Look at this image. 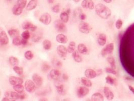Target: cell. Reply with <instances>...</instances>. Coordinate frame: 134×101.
Instances as JSON below:
<instances>
[{
  "label": "cell",
  "instance_id": "obj_4",
  "mask_svg": "<svg viewBox=\"0 0 134 101\" xmlns=\"http://www.w3.org/2000/svg\"><path fill=\"white\" fill-rule=\"evenodd\" d=\"M78 27L79 31L82 33H85V34H88L92 29V28L89 24L83 21L79 23Z\"/></svg>",
  "mask_w": 134,
  "mask_h": 101
},
{
  "label": "cell",
  "instance_id": "obj_53",
  "mask_svg": "<svg viewBox=\"0 0 134 101\" xmlns=\"http://www.w3.org/2000/svg\"><path fill=\"white\" fill-rule=\"evenodd\" d=\"M8 1H12V0H8Z\"/></svg>",
  "mask_w": 134,
  "mask_h": 101
},
{
  "label": "cell",
  "instance_id": "obj_11",
  "mask_svg": "<svg viewBox=\"0 0 134 101\" xmlns=\"http://www.w3.org/2000/svg\"><path fill=\"white\" fill-rule=\"evenodd\" d=\"M89 92V90L88 88L84 86L80 87L77 91V96L79 98H82L87 95Z\"/></svg>",
  "mask_w": 134,
  "mask_h": 101
},
{
  "label": "cell",
  "instance_id": "obj_2",
  "mask_svg": "<svg viewBox=\"0 0 134 101\" xmlns=\"http://www.w3.org/2000/svg\"><path fill=\"white\" fill-rule=\"evenodd\" d=\"M4 97L3 98V101H15L18 100H23L26 98L25 94H21L17 92L16 91H8L5 93Z\"/></svg>",
  "mask_w": 134,
  "mask_h": 101
},
{
  "label": "cell",
  "instance_id": "obj_43",
  "mask_svg": "<svg viewBox=\"0 0 134 101\" xmlns=\"http://www.w3.org/2000/svg\"><path fill=\"white\" fill-rule=\"evenodd\" d=\"M123 22L121 19H118L116 21V23H115V26H116V28L118 29H121L123 26Z\"/></svg>",
  "mask_w": 134,
  "mask_h": 101
},
{
  "label": "cell",
  "instance_id": "obj_10",
  "mask_svg": "<svg viewBox=\"0 0 134 101\" xmlns=\"http://www.w3.org/2000/svg\"><path fill=\"white\" fill-rule=\"evenodd\" d=\"M81 6L84 9L93 10L95 7V5L92 0H83Z\"/></svg>",
  "mask_w": 134,
  "mask_h": 101
},
{
  "label": "cell",
  "instance_id": "obj_52",
  "mask_svg": "<svg viewBox=\"0 0 134 101\" xmlns=\"http://www.w3.org/2000/svg\"><path fill=\"white\" fill-rule=\"evenodd\" d=\"M73 1H74L75 2L77 3V2H78L80 1V0H73Z\"/></svg>",
  "mask_w": 134,
  "mask_h": 101
},
{
  "label": "cell",
  "instance_id": "obj_37",
  "mask_svg": "<svg viewBox=\"0 0 134 101\" xmlns=\"http://www.w3.org/2000/svg\"><path fill=\"white\" fill-rule=\"evenodd\" d=\"M13 70L14 71V72L17 74L19 75H21L23 74V68L21 67H19L18 66H14L13 68Z\"/></svg>",
  "mask_w": 134,
  "mask_h": 101
},
{
  "label": "cell",
  "instance_id": "obj_47",
  "mask_svg": "<svg viewBox=\"0 0 134 101\" xmlns=\"http://www.w3.org/2000/svg\"><path fill=\"white\" fill-rule=\"evenodd\" d=\"M62 78L65 81H67V80H68V79H69V77L66 74H63V75H62Z\"/></svg>",
  "mask_w": 134,
  "mask_h": 101
},
{
  "label": "cell",
  "instance_id": "obj_24",
  "mask_svg": "<svg viewBox=\"0 0 134 101\" xmlns=\"http://www.w3.org/2000/svg\"><path fill=\"white\" fill-rule=\"evenodd\" d=\"M77 51L81 54H86L88 53L87 47L83 44H79L77 46Z\"/></svg>",
  "mask_w": 134,
  "mask_h": 101
},
{
  "label": "cell",
  "instance_id": "obj_15",
  "mask_svg": "<svg viewBox=\"0 0 134 101\" xmlns=\"http://www.w3.org/2000/svg\"><path fill=\"white\" fill-rule=\"evenodd\" d=\"M32 80L36 85L40 86L43 84V78L38 74L34 73L32 76Z\"/></svg>",
  "mask_w": 134,
  "mask_h": 101
},
{
  "label": "cell",
  "instance_id": "obj_18",
  "mask_svg": "<svg viewBox=\"0 0 134 101\" xmlns=\"http://www.w3.org/2000/svg\"><path fill=\"white\" fill-rule=\"evenodd\" d=\"M84 74L85 77L88 79H93L97 75L96 72L91 69H87L85 70Z\"/></svg>",
  "mask_w": 134,
  "mask_h": 101
},
{
  "label": "cell",
  "instance_id": "obj_22",
  "mask_svg": "<svg viewBox=\"0 0 134 101\" xmlns=\"http://www.w3.org/2000/svg\"><path fill=\"white\" fill-rule=\"evenodd\" d=\"M23 9L22 7L19 6L18 4L14 5L12 9V12L14 15L16 16H19L23 12Z\"/></svg>",
  "mask_w": 134,
  "mask_h": 101
},
{
  "label": "cell",
  "instance_id": "obj_30",
  "mask_svg": "<svg viewBox=\"0 0 134 101\" xmlns=\"http://www.w3.org/2000/svg\"><path fill=\"white\" fill-rule=\"evenodd\" d=\"M9 61L10 64L14 67L16 66H18V65L19 64V60L17 58L13 56H11L10 57H9Z\"/></svg>",
  "mask_w": 134,
  "mask_h": 101
},
{
  "label": "cell",
  "instance_id": "obj_14",
  "mask_svg": "<svg viewBox=\"0 0 134 101\" xmlns=\"http://www.w3.org/2000/svg\"><path fill=\"white\" fill-rule=\"evenodd\" d=\"M104 92L107 99L109 100H112L114 98V94L111 90L108 87H104Z\"/></svg>",
  "mask_w": 134,
  "mask_h": 101
},
{
  "label": "cell",
  "instance_id": "obj_9",
  "mask_svg": "<svg viewBox=\"0 0 134 101\" xmlns=\"http://www.w3.org/2000/svg\"><path fill=\"white\" fill-rule=\"evenodd\" d=\"M9 42V39L6 32L3 30L0 31V43L2 45H6Z\"/></svg>",
  "mask_w": 134,
  "mask_h": 101
},
{
  "label": "cell",
  "instance_id": "obj_27",
  "mask_svg": "<svg viewBox=\"0 0 134 101\" xmlns=\"http://www.w3.org/2000/svg\"><path fill=\"white\" fill-rule=\"evenodd\" d=\"M42 39V35L38 32L36 34L33 35L32 37V41L34 43H37L40 41Z\"/></svg>",
  "mask_w": 134,
  "mask_h": 101
},
{
  "label": "cell",
  "instance_id": "obj_39",
  "mask_svg": "<svg viewBox=\"0 0 134 101\" xmlns=\"http://www.w3.org/2000/svg\"><path fill=\"white\" fill-rule=\"evenodd\" d=\"M52 65L55 67H61L62 66V63L58 60L54 59L52 61Z\"/></svg>",
  "mask_w": 134,
  "mask_h": 101
},
{
  "label": "cell",
  "instance_id": "obj_34",
  "mask_svg": "<svg viewBox=\"0 0 134 101\" xmlns=\"http://www.w3.org/2000/svg\"><path fill=\"white\" fill-rule=\"evenodd\" d=\"M76 49V43L74 42H71L67 48L68 52L69 53H73Z\"/></svg>",
  "mask_w": 134,
  "mask_h": 101
},
{
  "label": "cell",
  "instance_id": "obj_17",
  "mask_svg": "<svg viewBox=\"0 0 134 101\" xmlns=\"http://www.w3.org/2000/svg\"><path fill=\"white\" fill-rule=\"evenodd\" d=\"M97 42L99 46H104L107 43V36L104 33H100L97 38Z\"/></svg>",
  "mask_w": 134,
  "mask_h": 101
},
{
  "label": "cell",
  "instance_id": "obj_51",
  "mask_svg": "<svg viewBox=\"0 0 134 101\" xmlns=\"http://www.w3.org/2000/svg\"><path fill=\"white\" fill-rule=\"evenodd\" d=\"M48 1V2L49 3V4H52L53 3L54 0H47Z\"/></svg>",
  "mask_w": 134,
  "mask_h": 101
},
{
  "label": "cell",
  "instance_id": "obj_28",
  "mask_svg": "<svg viewBox=\"0 0 134 101\" xmlns=\"http://www.w3.org/2000/svg\"><path fill=\"white\" fill-rule=\"evenodd\" d=\"M23 38L20 36H17L13 40V44L14 46H19L22 45Z\"/></svg>",
  "mask_w": 134,
  "mask_h": 101
},
{
  "label": "cell",
  "instance_id": "obj_6",
  "mask_svg": "<svg viewBox=\"0 0 134 101\" xmlns=\"http://www.w3.org/2000/svg\"><path fill=\"white\" fill-rule=\"evenodd\" d=\"M63 21L61 20H56L54 22L55 28L58 32H64L66 30V26Z\"/></svg>",
  "mask_w": 134,
  "mask_h": 101
},
{
  "label": "cell",
  "instance_id": "obj_49",
  "mask_svg": "<svg viewBox=\"0 0 134 101\" xmlns=\"http://www.w3.org/2000/svg\"><path fill=\"white\" fill-rule=\"evenodd\" d=\"M128 88H129V90L133 93V94H134V87H133L132 86L129 85V86H128Z\"/></svg>",
  "mask_w": 134,
  "mask_h": 101
},
{
  "label": "cell",
  "instance_id": "obj_13",
  "mask_svg": "<svg viewBox=\"0 0 134 101\" xmlns=\"http://www.w3.org/2000/svg\"><path fill=\"white\" fill-rule=\"evenodd\" d=\"M9 81L10 83L13 86L23 83V80L22 78L16 76H11L9 78Z\"/></svg>",
  "mask_w": 134,
  "mask_h": 101
},
{
  "label": "cell",
  "instance_id": "obj_46",
  "mask_svg": "<svg viewBox=\"0 0 134 101\" xmlns=\"http://www.w3.org/2000/svg\"><path fill=\"white\" fill-rule=\"evenodd\" d=\"M86 18V16L84 13H80L79 15V18L81 20H84Z\"/></svg>",
  "mask_w": 134,
  "mask_h": 101
},
{
  "label": "cell",
  "instance_id": "obj_21",
  "mask_svg": "<svg viewBox=\"0 0 134 101\" xmlns=\"http://www.w3.org/2000/svg\"><path fill=\"white\" fill-rule=\"evenodd\" d=\"M61 75L60 71L57 69H52L50 72V77L54 80H57L59 79Z\"/></svg>",
  "mask_w": 134,
  "mask_h": 101
},
{
  "label": "cell",
  "instance_id": "obj_1",
  "mask_svg": "<svg viewBox=\"0 0 134 101\" xmlns=\"http://www.w3.org/2000/svg\"><path fill=\"white\" fill-rule=\"evenodd\" d=\"M95 10L96 14L102 19H107L111 16V9L103 4H97L95 6Z\"/></svg>",
  "mask_w": 134,
  "mask_h": 101
},
{
  "label": "cell",
  "instance_id": "obj_7",
  "mask_svg": "<svg viewBox=\"0 0 134 101\" xmlns=\"http://www.w3.org/2000/svg\"><path fill=\"white\" fill-rule=\"evenodd\" d=\"M39 20L45 25H49L51 21V16L49 13L45 12L41 15Z\"/></svg>",
  "mask_w": 134,
  "mask_h": 101
},
{
  "label": "cell",
  "instance_id": "obj_44",
  "mask_svg": "<svg viewBox=\"0 0 134 101\" xmlns=\"http://www.w3.org/2000/svg\"><path fill=\"white\" fill-rule=\"evenodd\" d=\"M50 69V66L47 64H43L42 66V71L44 72H47Z\"/></svg>",
  "mask_w": 134,
  "mask_h": 101
},
{
  "label": "cell",
  "instance_id": "obj_50",
  "mask_svg": "<svg viewBox=\"0 0 134 101\" xmlns=\"http://www.w3.org/2000/svg\"><path fill=\"white\" fill-rule=\"evenodd\" d=\"M104 1H105L107 3H110L112 2V0H103Z\"/></svg>",
  "mask_w": 134,
  "mask_h": 101
},
{
  "label": "cell",
  "instance_id": "obj_16",
  "mask_svg": "<svg viewBox=\"0 0 134 101\" xmlns=\"http://www.w3.org/2000/svg\"><path fill=\"white\" fill-rule=\"evenodd\" d=\"M56 40L58 43L62 44H66L68 42L67 37L62 33H60L56 36Z\"/></svg>",
  "mask_w": 134,
  "mask_h": 101
},
{
  "label": "cell",
  "instance_id": "obj_8",
  "mask_svg": "<svg viewBox=\"0 0 134 101\" xmlns=\"http://www.w3.org/2000/svg\"><path fill=\"white\" fill-rule=\"evenodd\" d=\"M57 53L59 57L62 58H65L68 53L67 49L63 45H59L57 48Z\"/></svg>",
  "mask_w": 134,
  "mask_h": 101
},
{
  "label": "cell",
  "instance_id": "obj_23",
  "mask_svg": "<svg viewBox=\"0 0 134 101\" xmlns=\"http://www.w3.org/2000/svg\"><path fill=\"white\" fill-rule=\"evenodd\" d=\"M91 100L93 101H103L104 100V97L100 93L95 92L91 96Z\"/></svg>",
  "mask_w": 134,
  "mask_h": 101
},
{
  "label": "cell",
  "instance_id": "obj_35",
  "mask_svg": "<svg viewBox=\"0 0 134 101\" xmlns=\"http://www.w3.org/2000/svg\"><path fill=\"white\" fill-rule=\"evenodd\" d=\"M107 61L110 64L111 67L112 68L116 69V62L114 58L112 56H110L108 57L107 58Z\"/></svg>",
  "mask_w": 134,
  "mask_h": 101
},
{
  "label": "cell",
  "instance_id": "obj_31",
  "mask_svg": "<svg viewBox=\"0 0 134 101\" xmlns=\"http://www.w3.org/2000/svg\"><path fill=\"white\" fill-rule=\"evenodd\" d=\"M8 33L9 36L12 38H14L17 36H19V32L18 29H12L8 30Z\"/></svg>",
  "mask_w": 134,
  "mask_h": 101
},
{
  "label": "cell",
  "instance_id": "obj_42",
  "mask_svg": "<svg viewBox=\"0 0 134 101\" xmlns=\"http://www.w3.org/2000/svg\"><path fill=\"white\" fill-rule=\"evenodd\" d=\"M106 72L110 74H112L114 75H117V72L116 71V69L112 68V67H107L106 68Z\"/></svg>",
  "mask_w": 134,
  "mask_h": 101
},
{
  "label": "cell",
  "instance_id": "obj_12",
  "mask_svg": "<svg viewBox=\"0 0 134 101\" xmlns=\"http://www.w3.org/2000/svg\"><path fill=\"white\" fill-rule=\"evenodd\" d=\"M22 26L23 29L30 30L32 31H34L37 28V27L36 25L33 24L30 22H28V21L24 22L22 24Z\"/></svg>",
  "mask_w": 134,
  "mask_h": 101
},
{
  "label": "cell",
  "instance_id": "obj_48",
  "mask_svg": "<svg viewBox=\"0 0 134 101\" xmlns=\"http://www.w3.org/2000/svg\"><path fill=\"white\" fill-rule=\"evenodd\" d=\"M28 40H26V39H23V40H22V45L23 46H25L27 44H28V41H27Z\"/></svg>",
  "mask_w": 134,
  "mask_h": 101
},
{
  "label": "cell",
  "instance_id": "obj_20",
  "mask_svg": "<svg viewBox=\"0 0 134 101\" xmlns=\"http://www.w3.org/2000/svg\"><path fill=\"white\" fill-rule=\"evenodd\" d=\"M37 6V0H30L26 6V10L31 11L35 9Z\"/></svg>",
  "mask_w": 134,
  "mask_h": 101
},
{
  "label": "cell",
  "instance_id": "obj_41",
  "mask_svg": "<svg viewBox=\"0 0 134 101\" xmlns=\"http://www.w3.org/2000/svg\"><path fill=\"white\" fill-rule=\"evenodd\" d=\"M27 0H18L17 4L24 9L26 6H27Z\"/></svg>",
  "mask_w": 134,
  "mask_h": 101
},
{
  "label": "cell",
  "instance_id": "obj_36",
  "mask_svg": "<svg viewBox=\"0 0 134 101\" xmlns=\"http://www.w3.org/2000/svg\"><path fill=\"white\" fill-rule=\"evenodd\" d=\"M106 83L111 85H115L117 83L116 79L111 77V76H107L106 77Z\"/></svg>",
  "mask_w": 134,
  "mask_h": 101
},
{
  "label": "cell",
  "instance_id": "obj_19",
  "mask_svg": "<svg viewBox=\"0 0 134 101\" xmlns=\"http://www.w3.org/2000/svg\"><path fill=\"white\" fill-rule=\"evenodd\" d=\"M55 88L57 92L60 95H63L65 94V89L64 85L61 82H57L55 84Z\"/></svg>",
  "mask_w": 134,
  "mask_h": 101
},
{
  "label": "cell",
  "instance_id": "obj_25",
  "mask_svg": "<svg viewBox=\"0 0 134 101\" xmlns=\"http://www.w3.org/2000/svg\"><path fill=\"white\" fill-rule=\"evenodd\" d=\"M72 57L74 61L77 63H81L82 62V58L80 56V53L78 51H75L72 53Z\"/></svg>",
  "mask_w": 134,
  "mask_h": 101
},
{
  "label": "cell",
  "instance_id": "obj_38",
  "mask_svg": "<svg viewBox=\"0 0 134 101\" xmlns=\"http://www.w3.org/2000/svg\"><path fill=\"white\" fill-rule=\"evenodd\" d=\"M24 56L27 60H31L34 57V55L31 51H27L25 53Z\"/></svg>",
  "mask_w": 134,
  "mask_h": 101
},
{
  "label": "cell",
  "instance_id": "obj_29",
  "mask_svg": "<svg viewBox=\"0 0 134 101\" xmlns=\"http://www.w3.org/2000/svg\"><path fill=\"white\" fill-rule=\"evenodd\" d=\"M81 82L86 87H90L92 86L91 81L87 77H81Z\"/></svg>",
  "mask_w": 134,
  "mask_h": 101
},
{
  "label": "cell",
  "instance_id": "obj_32",
  "mask_svg": "<svg viewBox=\"0 0 134 101\" xmlns=\"http://www.w3.org/2000/svg\"><path fill=\"white\" fill-rule=\"evenodd\" d=\"M25 86H24L22 84H18L16 85L13 86L14 90L19 93H22L24 90Z\"/></svg>",
  "mask_w": 134,
  "mask_h": 101
},
{
  "label": "cell",
  "instance_id": "obj_45",
  "mask_svg": "<svg viewBox=\"0 0 134 101\" xmlns=\"http://www.w3.org/2000/svg\"><path fill=\"white\" fill-rule=\"evenodd\" d=\"M52 11L54 13H58L60 11V6L59 4L56 5L55 6H54L52 8Z\"/></svg>",
  "mask_w": 134,
  "mask_h": 101
},
{
  "label": "cell",
  "instance_id": "obj_3",
  "mask_svg": "<svg viewBox=\"0 0 134 101\" xmlns=\"http://www.w3.org/2000/svg\"><path fill=\"white\" fill-rule=\"evenodd\" d=\"M36 84L34 83V82L28 79L25 82V88L26 90L29 93H32L34 92L36 90Z\"/></svg>",
  "mask_w": 134,
  "mask_h": 101
},
{
  "label": "cell",
  "instance_id": "obj_40",
  "mask_svg": "<svg viewBox=\"0 0 134 101\" xmlns=\"http://www.w3.org/2000/svg\"><path fill=\"white\" fill-rule=\"evenodd\" d=\"M21 36H22V37L23 39H26V40H28L30 38V32L28 30H25V31H23L22 33Z\"/></svg>",
  "mask_w": 134,
  "mask_h": 101
},
{
  "label": "cell",
  "instance_id": "obj_33",
  "mask_svg": "<svg viewBox=\"0 0 134 101\" xmlns=\"http://www.w3.org/2000/svg\"><path fill=\"white\" fill-rule=\"evenodd\" d=\"M43 47L45 50H49L52 47L51 41L48 40H45L43 42Z\"/></svg>",
  "mask_w": 134,
  "mask_h": 101
},
{
  "label": "cell",
  "instance_id": "obj_26",
  "mask_svg": "<svg viewBox=\"0 0 134 101\" xmlns=\"http://www.w3.org/2000/svg\"><path fill=\"white\" fill-rule=\"evenodd\" d=\"M60 20L64 23H67L69 21V14L66 12H63L60 15Z\"/></svg>",
  "mask_w": 134,
  "mask_h": 101
},
{
  "label": "cell",
  "instance_id": "obj_5",
  "mask_svg": "<svg viewBox=\"0 0 134 101\" xmlns=\"http://www.w3.org/2000/svg\"><path fill=\"white\" fill-rule=\"evenodd\" d=\"M114 50V44L112 43L107 45L101 51V55L103 57H106L108 55L112 54Z\"/></svg>",
  "mask_w": 134,
  "mask_h": 101
}]
</instances>
